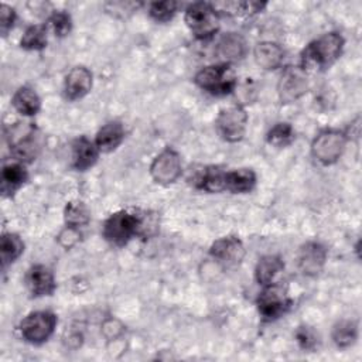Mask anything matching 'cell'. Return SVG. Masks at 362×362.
<instances>
[{
	"mask_svg": "<svg viewBox=\"0 0 362 362\" xmlns=\"http://www.w3.org/2000/svg\"><path fill=\"white\" fill-rule=\"evenodd\" d=\"M294 139H296L294 129L287 122L276 123L266 133V141L270 146H274V147H279V148L290 146L294 141Z\"/></svg>",
	"mask_w": 362,
	"mask_h": 362,
	"instance_id": "cell-30",
	"label": "cell"
},
{
	"mask_svg": "<svg viewBox=\"0 0 362 362\" xmlns=\"http://www.w3.org/2000/svg\"><path fill=\"white\" fill-rule=\"evenodd\" d=\"M310 89L308 71L301 65H288L281 71L277 82V95L281 103H293Z\"/></svg>",
	"mask_w": 362,
	"mask_h": 362,
	"instance_id": "cell-10",
	"label": "cell"
},
{
	"mask_svg": "<svg viewBox=\"0 0 362 362\" xmlns=\"http://www.w3.org/2000/svg\"><path fill=\"white\" fill-rule=\"evenodd\" d=\"M13 107L23 116L31 117L41 110V99L30 86H20L11 96Z\"/></svg>",
	"mask_w": 362,
	"mask_h": 362,
	"instance_id": "cell-23",
	"label": "cell"
},
{
	"mask_svg": "<svg viewBox=\"0 0 362 362\" xmlns=\"http://www.w3.org/2000/svg\"><path fill=\"white\" fill-rule=\"evenodd\" d=\"M332 341L338 348H349L358 339V322L354 320H341L332 328Z\"/></svg>",
	"mask_w": 362,
	"mask_h": 362,
	"instance_id": "cell-27",
	"label": "cell"
},
{
	"mask_svg": "<svg viewBox=\"0 0 362 362\" xmlns=\"http://www.w3.org/2000/svg\"><path fill=\"white\" fill-rule=\"evenodd\" d=\"M1 194L4 197H13L27 181H28V171L25 165L20 161H11L3 165L1 168Z\"/></svg>",
	"mask_w": 362,
	"mask_h": 362,
	"instance_id": "cell-19",
	"label": "cell"
},
{
	"mask_svg": "<svg viewBox=\"0 0 362 362\" xmlns=\"http://www.w3.org/2000/svg\"><path fill=\"white\" fill-rule=\"evenodd\" d=\"M345 45L344 37L337 31H329L318 38L313 40L305 45L301 52V66L308 71V68L327 69L334 65L342 55Z\"/></svg>",
	"mask_w": 362,
	"mask_h": 362,
	"instance_id": "cell-1",
	"label": "cell"
},
{
	"mask_svg": "<svg viewBox=\"0 0 362 362\" xmlns=\"http://www.w3.org/2000/svg\"><path fill=\"white\" fill-rule=\"evenodd\" d=\"M24 283L30 296L34 298L52 296V293L57 288L54 272L48 266L41 263L28 267L24 276Z\"/></svg>",
	"mask_w": 362,
	"mask_h": 362,
	"instance_id": "cell-14",
	"label": "cell"
},
{
	"mask_svg": "<svg viewBox=\"0 0 362 362\" xmlns=\"http://www.w3.org/2000/svg\"><path fill=\"white\" fill-rule=\"evenodd\" d=\"M100 151L98 150L95 141L89 140L86 136H79L71 143V157H72V168L76 171H86L92 168Z\"/></svg>",
	"mask_w": 362,
	"mask_h": 362,
	"instance_id": "cell-16",
	"label": "cell"
},
{
	"mask_svg": "<svg viewBox=\"0 0 362 362\" xmlns=\"http://www.w3.org/2000/svg\"><path fill=\"white\" fill-rule=\"evenodd\" d=\"M141 4L134 1H109L105 3V8L107 13L116 16V17H126L127 14H132L136 11Z\"/></svg>",
	"mask_w": 362,
	"mask_h": 362,
	"instance_id": "cell-33",
	"label": "cell"
},
{
	"mask_svg": "<svg viewBox=\"0 0 362 362\" xmlns=\"http://www.w3.org/2000/svg\"><path fill=\"white\" fill-rule=\"evenodd\" d=\"M58 324V317L52 311L38 310L28 313L18 324V332L23 341L31 345L47 342L54 334Z\"/></svg>",
	"mask_w": 362,
	"mask_h": 362,
	"instance_id": "cell-6",
	"label": "cell"
},
{
	"mask_svg": "<svg viewBox=\"0 0 362 362\" xmlns=\"http://www.w3.org/2000/svg\"><path fill=\"white\" fill-rule=\"evenodd\" d=\"M194 185L206 192H222L225 191V171L214 165L204 167L194 177Z\"/></svg>",
	"mask_w": 362,
	"mask_h": 362,
	"instance_id": "cell-24",
	"label": "cell"
},
{
	"mask_svg": "<svg viewBox=\"0 0 362 362\" xmlns=\"http://www.w3.org/2000/svg\"><path fill=\"white\" fill-rule=\"evenodd\" d=\"M81 239V232L79 228H72V226H66L58 233L57 240L58 243L64 247V249H71L72 246H75Z\"/></svg>",
	"mask_w": 362,
	"mask_h": 362,
	"instance_id": "cell-36",
	"label": "cell"
},
{
	"mask_svg": "<svg viewBox=\"0 0 362 362\" xmlns=\"http://www.w3.org/2000/svg\"><path fill=\"white\" fill-rule=\"evenodd\" d=\"M249 116L242 105L228 106L219 110L215 129L219 137L228 143H238L245 137Z\"/></svg>",
	"mask_w": 362,
	"mask_h": 362,
	"instance_id": "cell-9",
	"label": "cell"
},
{
	"mask_svg": "<svg viewBox=\"0 0 362 362\" xmlns=\"http://www.w3.org/2000/svg\"><path fill=\"white\" fill-rule=\"evenodd\" d=\"M48 42V27L47 24H33L25 28L20 38V47L27 51H41Z\"/></svg>",
	"mask_w": 362,
	"mask_h": 362,
	"instance_id": "cell-26",
	"label": "cell"
},
{
	"mask_svg": "<svg viewBox=\"0 0 362 362\" xmlns=\"http://www.w3.org/2000/svg\"><path fill=\"white\" fill-rule=\"evenodd\" d=\"M348 137L339 129L321 130L311 143V156L322 165L335 164L344 154Z\"/></svg>",
	"mask_w": 362,
	"mask_h": 362,
	"instance_id": "cell-8",
	"label": "cell"
},
{
	"mask_svg": "<svg viewBox=\"0 0 362 362\" xmlns=\"http://www.w3.org/2000/svg\"><path fill=\"white\" fill-rule=\"evenodd\" d=\"M267 3L264 1H226L214 4V7L219 11H223L228 16L242 17V16H253L262 11Z\"/></svg>",
	"mask_w": 362,
	"mask_h": 362,
	"instance_id": "cell-28",
	"label": "cell"
},
{
	"mask_svg": "<svg viewBox=\"0 0 362 362\" xmlns=\"http://www.w3.org/2000/svg\"><path fill=\"white\" fill-rule=\"evenodd\" d=\"M7 139L13 158L23 164L33 163L42 148L41 133L33 123L16 124L10 129Z\"/></svg>",
	"mask_w": 362,
	"mask_h": 362,
	"instance_id": "cell-3",
	"label": "cell"
},
{
	"mask_svg": "<svg viewBox=\"0 0 362 362\" xmlns=\"http://www.w3.org/2000/svg\"><path fill=\"white\" fill-rule=\"evenodd\" d=\"M247 52L246 40L238 33H226L221 37L216 45V54L222 59L221 62L240 61Z\"/></svg>",
	"mask_w": 362,
	"mask_h": 362,
	"instance_id": "cell-18",
	"label": "cell"
},
{
	"mask_svg": "<svg viewBox=\"0 0 362 362\" xmlns=\"http://www.w3.org/2000/svg\"><path fill=\"white\" fill-rule=\"evenodd\" d=\"M284 262L279 255H264L262 256L255 267V280L259 286H267L274 283L276 277L283 272Z\"/></svg>",
	"mask_w": 362,
	"mask_h": 362,
	"instance_id": "cell-22",
	"label": "cell"
},
{
	"mask_svg": "<svg viewBox=\"0 0 362 362\" xmlns=\"http://www.w3.org/2000/svg\"><path fill=\"white\" fill-rule=\"evenodd\" d=\"M64 221L66 226H86L90 221V211L82 201H69L64 208Z\"/></svg>",
	"mask_w": 362,
	"mask_h": 362,
	"instance_id": "cell-29",
	"label": "cell"
},
{
	"mask_svg": "<svg viewBox=\"0 0 362 362\" xmlns=\"http://www.w3.org/2000/svg\"><path fill=\"white\" fill-rule=\"evenodd\" d=\"M284 49L274 41H260L253 48L255 62L264 71H274L284 61Z\"/></svg>",
	"mask_w": 362,
	"mask_h": 362,
	"instance_id": "cell-17",
	"label": "cell"
},
{
	"mask_svg": "<svg viewBox=\"0 0 362 362\" xmlns=\"http://www.w3.org/2000/svg\"><path fill=\"white\" fill-rule=\"evenodd\" d=\"M182 174V163L180 154L173 147L161 150L150 164V175L154 182L170 185Z\"/></svg>",
	"mask_w": 362,
	"mask_h": 362,
	"instance_id": "cell-11",
	"label": "cell"
},
{
	"mask_svg": "<svg viewBox=\"0 0 362 362\" xmlns=\"http://www.w3.org/2000/svg\"><path fill=\"white\" fill-rule=\"evenodd\" d=\"M93 85V75L92 72L83 66L76 65L74 66L64 79V96L66 100H78L85 98Z\"/></svg>",
	"mask_w": 362,
	"mask_h": 362,
	"instance_id": "cell-15",
	"label": "cell"
},
{
	"mask_svg": "<svg viewBox=\"0 0 362 362\" xmlns=\"http://www.w3.org/2000/svg\"><path fill=\"white\" fill-rule=\"evenodd\" d=\"M328 252L320 242L310 240L300 246L297 253V266L304 276H317L322 272Z\"/></svg>",
	"mask_w": 362,
	"mask_h": 362,
	"instance_id": "cell-13",
	"label": "cell"
},
{
	"mask_svg": "<svg viewBox=\"0 0 362 362\" xmlns=\"http://www.w3.org/2000/svg\"><path fill=\"white\" fill-rule=\"evenodd\" d=\"M178 3L177 1H153L148 4V16L156 23H168L177 14Z\"/></svg>",
	"mask_w": 362,
	"mask_h": 362,
	"instance_id": "cell-32",
	"label": "cell"
},
{
	"mask_svg": "<svg viewBox=\"0 0 362 362\" xmlns=\"http://www.w3.org/2000/svg\"><path fill=\"white\" fill-rule=\"evenodd\" d=\"M256 307L263 321L272 322L283 317L291 307V298L287 288L279 283H270L262 287L256 298Z\"/></svg>",
	"mask_w": 362,
	"mask_h": 362,
	"instance_id": "cell-7",
	"label": "cell"
},
{
	"mask_svg": "<svg viewBox=\"0 0 362 362\" xmlns=\"http://www.w3.org/2000/svg\"><path fill=\"white\" fill-rule=\"evenodd\" d=\"M296 339L298 345L305 351H313L318 344V337L310 327H300L296 332Z\"/></svg>",
	"mask_w": 362,
	"mask_h": 362,
	"instance_id": "cell-35",
	"label": "cell"
},
{
	"mask_svg": "<svg viewBox=\"0 0 362 362\" xmlns=\"http://www.w3.org/2000/svg\"><path fill=\"white\" fill-rule=\"evenodd\" d=\"M124 137V126L117 120H112L98 130L93 141L100 153H112L123 143Z\"/></svg>",
	"mask_w": 362,
	"mask_h": 362,
	"instance_id": "cell-20",
	"label": "cell"
},
{
	"mask_svg": "<svg viewBox=\"0 0 362 362\" xmlns=\"http://www.w3.org/2000/svg\"><path fill=\"white\" fill-rule=\"evenodd\" d=\"M184 21L195 38L208 40L219 30L221 16L212 3L195 1L185 8Z\"/></svg>",
	"mask_w": 362,
	"mask_h": 362,
	"instance_id": "cell-5",
	"label": "cell"
},
{
	"mask_svg": "<svg viewBox=\"0 0 362 362\" xmlns=\"http://www.w3.org/2000/svg\"><path fill=\"white\" fill-rule=\"evenodd\" d=\"M24 253V242L14 232H4L0 238V256L1 267L6 269L8 264L14 263Z\"/></svg>",
	"mask_w": 362,
	"mask_h": 362,
	"instance_id": "cell-25",
	"label": "cell"
},
{
	"mask_svg": "<svg viewBox=\"0 0 362 362\" xmlns=\"http://www.w3.org/2000/svg\"><path fill=\"white\" fill-rule=\"evenodd\" d=\"M246 249L238 236H222L216 239L209 247V256L221 266L229 269L236 267L245 259Z\"/></svg>",
	"mask_w": 362,
	"mask_h": 362,
	"instance_id": "cell-12",
	"label": "cell"
},
{
	"mask_svg": "<svg viewBox=\"0 0 362 362\" xmlns=\"http://www.w3.org/2000/svg\"><path fill=\"white\" fill-rule=\"evenodd\" d=\"M257 177L252 168H236L225 171V191L232 194H247L256 185Z\"/></svg>",
	"mask_w": 362,
	"mask_h": 362,
	"instance_id": "cell-21",
	"label": "cell"
},
{
	"mask_svg": "<svg viewBox=\"0 0 362 362\" xmlns=\"http://www.w3.org/2000/svg\"><path fill=\"white\" fill-rule=\"evenodd\" d=\"M47 27L51 28L55 37L64 38L72 31V17L65 10H55L48 17Z\"/></svg>",
	"mask_w": 362,
	"mask_h": 362,
	"instance_id": "cell-31",
	"label": "cell"
},
{
	"mask_svg": "<svg viewBox=\"0 0 362 362\" xmlns=\"http://www.w3.org/2000/svg\"><path fill=\"white\" fill-rule=\"evenodd\" d=\"M16 18H17L16 10L11 6L3 3L0 6V31L3 37H6L13 30Z\"/></svg>",
	"mask_w": 362,
	"mask_h": 362,
	"instance_id": "cell-34",
	"label": "cell"
},
{
	"mask_svg": "<svg viewBox=\"0 0 362 362\" xmlns=\"http://www.w3.org/2000/svg\"><path fill=\"white\" fill-rule=\"evenodd\" d=\"M195 85L212 96H226L233 93L238 79L230 64L218 62L201 68L194 76Z\"/></svg>",
	"mask_w": 362,
	"mask_h": 362,
	"instance_id": "cell-4",
	"label": "cell"
},
{
	"mask_svg": "<svg viewBox=\"0 0 362 362\" xmlns=\"http://www.w3.org/2000/svg\"><path fill=\"white\" fill-rule=\"evenodd\" d=\"M144 221L140 215L130 211H116L106 218L102 226V235L112 246H126L133 238L141 233Z\"/></svg>",
	"mask_w": 362,
	"mask_h": 362,
	"instance_id": "cell-2",
	"label": "cell"
}]
</instances>
